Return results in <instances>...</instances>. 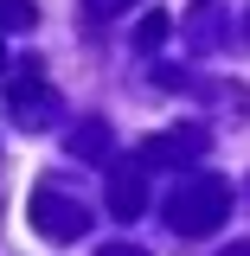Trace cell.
Returning <instances> with one entry per match:
<instances>
[{"label":"cell","instance_id":"1","mask_svg":"<svg viewBox=\"0 0 250 256\" xmlns=\"http://www.w3.org/2000/svg\"><path fill=\"white\" fill-rule=\"evenodd\" d=\"M224 212H231V192L218 186V180H186V186L173 192V205H167V218H173V230H218Z\"/></svg>","mask_w":250,"mask_h":256},{"label":"cell","instance_id":"2","mask_svg":"<svg viewBox=\"0 0 250 256\" xmlns=\"http://www.w3.org/2000/svg\"><path fill=\"white\" fill-rule=\"evenodd\" d=\"M7 102H13V122H26V128L58 122V96H52V84L39 77V64H32V58L7 77Z\"/></svg>","mask_w":250,"mask_h":256},{"label":"cell","instance_id":"3","mask_svg":"<svg viewBox=\"0 0 250 256\" xmlns=\"http://www.w3.org/2000/svg\"><path fill=\"white\" fill-rule=\"evenodd\" d=\"M32 224H39V230H52V237H64V244L90 230L84 205H77V198H64L58 186H39V192H32Z\"/></svg>","mask_w":250,"mask_h":256},{"label":"cell","instance_id":"4","mask_svg":"<svg viewBox=\"0 0 250 256\" xmlns=\"http://www.w3.org/2000/svg\"><path fill=\"white\" fill-rule=\"evenodd\" d=\"M205 154V128H173V134H154L148 148H141V160L148 166H186V160Z\"/></svg>","mask_w":250,"mask_h":256},{"label":"cell","instance_id":"5","mask_svg":"<svg viewBox=\"0 0 250 256\" xmlns=\"http://www.w3.org/2000/svg\"><path fill=\"white\" fill-rule=\"evenodd\" d=\"M141 198H148V180H141V173H116V180H109V212H116V218H135Z\"/></svg>","mask_w":250,"mask_h":256},{"label":"cell","instance_id":"6","mask_svg":"<svg viewBox=\"0 0 250 256\" xmlns=\"http://www.w3.org/2000/svg\"><path fill=\"white\" fill-rule=\"evenodd\" d=\"M32 0H0V26H32Z\"/></svg>","mask_w":250,"mask_h":256},{"label":"cell","instance_id":"7","mask_svg":"<svg viewBox=\"0 0 250 256\" xmlns=\"http://www.w3.org/2000/svg\"><path fill=\"white\" fill-rule=\"evenodd\" d=\"M160 38H167V20H160V13H148V26L135 32V45H141V52H154Z\"/></svg>","mask_w":250,"mask_h":256},{"label":"cell","instance_id":"8","mask_svg":"<svg viewBox=\"0 0 250 256\" xmlns=\"http://www.w3.org/2000/svg\"><path fill=\"white\" fill-rule=\"evenodd\" d=\"M122 6H135V0H90V13H96V20H109V13H122Z\"/></svg>","mask_w":250,"mask_h":256},{"label":"cell","instance_id":"9","mask_svg":"<svg viewBox=\"0 0 250 256\" xmlns=\"http://www.w3.org/2000/svg\"><path fill=\"white\" fill-rule=\"evenodd\" d=\"M96 256H148V250H135V244H109V250H96Z\"/></svg>","mask_w":250,"mask_h":256},{"label":"cell","instance_id":"10","mask_svg":"<svg viewBox=\"0 0 250 256\" xmlns=\"http://www.w3.org/2000/svg\"><path fill=\"white\" fill-rule=\"evenodd\" d=\"M224 256H250V244H231V250H224Z\"/></svg>","mask_w":250,"mask_h":256},{"label":"cell","instance_id":"11","mask_svg":"<svg viewBox=\"0 0 250 256\" xmlns=\"http://www.w3.org/2000/svg\"><path fill=\"white\" fill-rule=\"evenodd\" d=\"M244 32H250V13H244Z\"/></svg>","mask_w":250,"mask_h":256}]
</instances>
